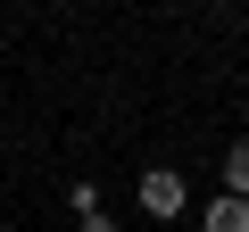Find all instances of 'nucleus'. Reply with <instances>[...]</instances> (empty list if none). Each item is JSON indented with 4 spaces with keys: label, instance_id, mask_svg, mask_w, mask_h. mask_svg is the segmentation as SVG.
I'll use <instances>...</instances> for the list:
<instances>
[{
    "label": "nucleus",
    "instance_id": "20e7f679",
    "mask_svg": "<svg viewBox=\"0 0 249 232\" xmlns=\"http://www.w3.org/2000/svg\"><path fill=\"white\" fill-rule=\"evenodd\" d=\"M83 232H116V215H83Z\"/></svg>",
    "mask_w": 249,
    "mask_h": 232
},
{
    "label": "nucleus",
    "instance_id": "f257e3e1",
    "mask_svg": "<svg viewBox=\"0 0 249 232\" xmlns=\"http://www.w3.org/2000/svg\"><path fill=\"white\" fill-rule=\"evenodd\" d=\"M183 207H191V182L175 166H150L142 174V215H183Z\"/></svg>",
    "mask_w": 249,
    "mask_h": 232
},
{
    "label": "nucleus",
    "instance_id": "f03ea898",
    "mask_svg": "<svg viewBox=\"0 0 249 232\" xmlns=\"http://www.w3.org/2000/svg\"><path fill=\"white\" fill-rule=\"evenodd\" d=\"M199 232H249V199H208V215H199Z\"/></svg>",
    "mask_w": 249,
    "mask_h": 232
},
{
    "label": "nucleus",
    "instance_id": "7ed1b4c3",
    "mask_svg": "<svg viewBox=\"0 0 249 232\" xmlns=\"http://www.w3.org/2000/svg\"><path fill=\"white\" fill-rule=\"evenodd\" d=\"M224 191H232V199H249V141H232V149H224Z\"/></svg>",
    "mask_w": 249,
    "mask_h": 232
}]
</instances>
